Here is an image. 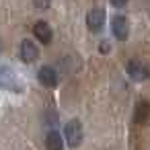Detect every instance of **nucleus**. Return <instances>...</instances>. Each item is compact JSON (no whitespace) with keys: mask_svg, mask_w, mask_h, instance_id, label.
<instances>
[{"mask_svg":"<svg viewBox=\"0 0 150 150\" xmlns=\"http://www.w3.org/2000/svg\"><path fill=\"white\" fill-rule=\"evenodd\" d=\"M0 88L15 91V93H21V91H23V80H21V76H19L13 68L2 66V64H0Z\"/></svg>","mask_w":150,"mask_h":150,"instance_id":"f257e3e1","label":"nucleus"},{"mask_svg":"<svg viewBox=\"0 0 150 150\" xmlns=\"http://www.w3.org/2000/svg\"><path fill=\"white\" fill-rule=\"evenodd\" d=\"M64 138H66V144L70 148H78L82 142V123L78 119H70L64 125Z\"/></svg>","mask_w":150,"mask_h":150,"instance_id":"f03ea898","label":"nucleus"},{"mask_svg":"<svg viewBox=\"0 0 150 150\" xmlns=\"http://www.w3.org/2000/svg\"><path fill=\"white\" fill-rule=\"evenodd\" d=\"M125 72H127V76H129L132 80H136V82H142V80H146V78L150 76L148 66L142 64L140 60H129V62L125 64Z\"/></svg>","mask_w":150,"mask_h":150,"instance_id":"7ed1b4c3","label":"nucleus"},{"mask_svg":"<svg viewBox=\"0 0 150 150\" xmlns=\"http://www.w3.org/2000/svg\"><path fill=\"white\" fill-rule=\"evenodd\" d=\"M111 33L115 39L119 41H125L127 35H129V25H127V19L123 15H115L113 21H111Z\"/></svg>","mask_w":150,"mask_h":150,"instance_id":"20e7f679","label":"nucleus"},{"mask_svg":"<svg viewBox=\"0 0 150 150\" xmlns=\"http://www.w3.org/2000/svg\"><path fill=\"white\" fill-rule=\"evenodd\" d=\"M134 121L138 125H146L150 121V101L148 99H140L134 107Z\"/></svg>","mask_w":150,"mask_h":150,"instance_id":"39448f33","label":"nucleus"},{"mask_svg":"<svg viewBox=\"0 0 150 150\" xmlns=\"http://www.w3.org/2000/svg\"><path fill=\"white\" fill-rule=\"evenodd\" d=\"M37 58H39V47H37L31 39H23V41H21V60L27 62V64H31V62H35Z\"/></svg>","mask_w":150,"mask_h":150,"instance_id":"423d86ee","label":"nucleus"},{"mask_svg":"<svg viewBox=\"0 0 150 150\" xmlns=\"http://www.w3.org/2000/svg\"><path fill=\"white\" fill-rule=\"evenodd\" d=\"M86 25L91 31H101L103 25H105V11L103 8H93L88 15H86Z\"/></svg>","mask_w":150,"mask_h":150,"instance_id":"0eeeda50","label":"nucleus"},{"mask_svg":"<svg viewBox=\"0 0 150 150\" xmlns=\"http://www.w3.org/2000/svg\"><path fill=\"white\" fill-rule=\"evenodd\" d=\"M37 80H39L43 86L54 88V86L58 84V74H56V70H54L52 66H43V68H39V72H37Z\"/></svg>","mask_w":150,"mask_h":150,"instance_id":"6e6552de","label":"nucleus"},{"mask_svg":"<svg viewBox=\"0 0 150 150\" xmlns=\"http://www.w3.org/2000/svg\"><path fill=\"white\" fill-rule=\"evenodd\" d=\"M33 33H35V37H37L41 43H45V45L52 43V37H54V35H52V27H50L45 21H37V23L33 25Z\"/></svg>","mask_w":150,"mask_h":150,"instance_id":"1a4fd4ad","label":"nucleus"},{"mask_svg":"<svg viewBox=\"0 0 150 150\" xmlns=\"http://www.w3.org/2000/svg\"><path fill=\"white\" fill-rule=\"evenodd\" d=\"M45 148L47 150H64V138L60 136V132L52 129L45 136Z\"/></svg>","mask_w":150,"mask_h":150,"instance_id":"9d476101","label":"nucleus"},{"mask_svg":"<svg viewBox=\"0 0 150 150\" xmlns=\"http://www.w3.org/2000/svg\"><path fill=\"white\" fill-rule=\"evenodd\" d=\"M33 4H35V8H39V11H45V8H50L52 0H33Z\"/></svg>","mask_w":150,"mask_h":150,"instance_id":"9b49d317","label":"nucleus"},{"mask_svg":"<svg viewBox=\"0 0 150 150\" xmlns=\"http://www.w3.org/2000/svg\"><path fill=\"white\" fill-rule=\"evenodd\" d=\"M109 2H111L113 6H117V8H121V6H125V2H127V0H109Z\"/></svg>","mask_w":150,"mask_h":150,"instance_id":"f8f14e48","label":"nucleus"},{"mask_svg":"<svg viewBox=\"0 0 150 150\" xmlns=\"http://www.w3.org/2000/svg\"><path fill=\"white\" fill-rule=\"evenodd\" d=\"M101 54H109V41H101Z\"/></svg>","mask_w":150,"mask_h":150,"instance_id":"ddd939ff","label":"nucleus"},{"mask_svg":"<svg viewBox=\"0 0 150 150\" xmlns=\"http://www.w3.org/2000/svg\"><path fill=\"white\" fill-rule=\"evenodd\" d=\"M0 47H2V43H0Z\"/></svg>","mask_w":150,"mask_h":150,"instance_id":"4468645a","label":"nucleus"}]
</instances>
